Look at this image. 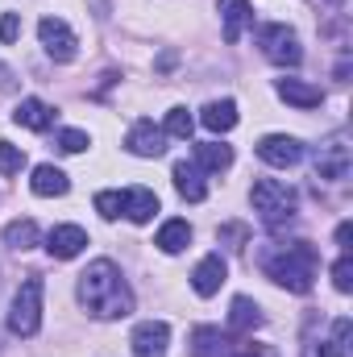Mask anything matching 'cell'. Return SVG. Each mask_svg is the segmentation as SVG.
<instances>
[{"label": "cell", "instance_id": "8", "mask_svg": "<svg viewBox=\"0 0 353 357\" xmlns=\"http://www.w3.org/2000/svg\"><path fill=\"white\" fill-rule=\"evenodd\" d=\"M133 345V357H167V345H171V324L167 320H146L133 328L129 337Z\"/></svg>", "mask_w": 353, "mask_h": 357}, {"label": "cell", "instance_id": "2", "mask_svg": "<svg viewBox=\"0 0 353 357\" xmlns=\"http://www.w3.org/2000/svg\"><path fill=\"white\" fill-rule=\"evenodd\" d=\"M316 266H320V254L316 245L308 241H291V245H274L270 254H262V270L287 291L295 295H308L312 282H316Z\"/></svg>", "mask_w": 353, "mask_h": 357}, {"label": "cell", "instance_id": "18", "mask_svg": "<svg viewBox=\"0 0 353 357\" xmlns=\"http://www.w3.org/2000/svg\"><path fill=\"white\" fill-rule=\"evenodd\" d=\"M195 167L200 171H212V175L229 171L233 167V146H225V142H200L195 146Z\"/></svg>", "mask_w": 353, "mask_h": 357}, {"label": "cell", "instance_id": "22", "mask_svg": "<svg viewBox=\"0 0 353 357\" xmlns=\"http://www.w3.org/2000/svg\"><path fill=\"white\" fill-rule=\"evenodd\" d=\"M229 345H233V341H229L220 328H212V324H200V328L191 333V357H220Z\"/></svg>", "mask_w": 353, "mask_h": 357}, {"label": "cell", "instance_id": "10", "mask_svg": "<svg viewBox=\"0 0 353 357\" xmlns=\"http://www.w3.org/2000/svg\"><path fill=\"white\" fill-rule=\"evenodd\" d=\"M125 146H129V154H137V158H163V154H167V133H163L154 121H137V125L129 129Z\"/></svg>", "mask_w": 353, "mask_h": 357}, {"label": "cell", "instance_id": "21", "mask_svg": "<svg viewBox=\"0 0 353 357\" xmlns=\"http://www.w3.org/2000/svg\"><path fill=\"white\" fill-rule=\"evenodd\" d=\"M200 125L212 129V133H229V129L237 125V104H233V100H212V104H204Z\"/></svg>", "mask_w": 353, "mask_h": 357}, {"label": "cell", "instance_id": "16", "mask_svg": "<svg viewBox=\"0 0 353 357\" xmlns=\"http://www.w3.org/2000/svg\"><path fill=\"white\" fill-rule=\"evenodd\" d=\"M274 91H278V100H287L295 108H320L324 104V91L316 88V84H303V79H278Z\"/></svg>", "mask_w": 353, "mask_h": 357}, {"label": "cell", "instance_id": "1", "mask_svg": "<svg viewBox=\"0 0 353 357\" xmlns=\"http://www.w3.org/2000/svg\"><path fill=\"white\" fill-rule=\"evenodd\" d=\"M75 295H80V303L88 307V316H96V320H125V316L133 312V291H129L121 266L108 262V258H96V262L80 274Z\"/></svg>", "mask_w": 353, "mask_h": 357}, {"label": "cell", "instance_id": "5", "mask_svg": "<svg viewBox=\"0 0 353 357\" xmlns=\"http://www.w3.org/2000/svg\"><path fill=\"white\" fill-rule=\"evenodd\" d=\"M312 167H316V178H329V183H341V178H350V171H353L350 137H345V133H333L329 142H320V146H316V158H312Z\"/></svg>", "mask_w": 353, "mask_h": 357}, {"label": "cell", "instance_id": "13", "mask_svg": "<svg viewBox=\"0 0 353 357\" xmlns=\"http://www.w3.org/2000/svg\"><path fill=\"white\" fill-rule=\"evenodd\" d=\"M250 21H254L250 0H220V25H225V42H229V46L246 38Z\"/></svg>", "mask_w": 353, "mask_h": 357}, {"label": "cell", "instance_id": "27", "mask_svg": "<svg viewBox=\"0 0 353 357\" xmlns=\"http://www.w3.org/2000/svg\"><path fill=\"white\" fill-rule=\"evenodd\" d=\"M96 212H100L104 220H117V216L125 212V195H121V191H100V195H96Z\"/></svg>", "mask_w": 353, "mask_h": 357}, {"label": "cell", "instance_id": "23", "mask_svg": "<svg viewBox=\"0 0 353 357\" xmlns=\"http://www.w3.org/2000/svg\"><path fill=\"white\" fill-rule=\"evenodd\" d=\"M163 254H183L187 245H191V225L187 220H167L163 229H158V241H154Z\"/></svg>", "mask_w": 353, "mask_h": 357}, {"label": "cell", "instance_id": "32", "mask_svg": "<svg viewBox=\"0 0 353 357\" xmlns=\"http://www.w3.org/2000/svg\"><path fill=\"white\" fill-rule=\"evenodd\" d=\"M17 33H21V17L17 13H4L0 17V42L8 46V42H17Z\"/></svg>", "mask_w": 353, "mask_h": 357}, {"label": "cell", "instance_id": "11", "mask_svg": "<svg viewBox=\"0 0 353 357\" xmlns=\"http://www.w3.org/2000/svg\"><path fill=\"white\" fill-rule=\"evenodd\" d=\"M84 245H88V233H84L80 225H54V229H50V237H46V254H50V258H59V262L80 258V254H84Z\"/></svg>", "mask_w": 353, "mask_h": 357}, {"label": "cell", "instance_id": "33", "mask_svg": "<svg viewBox=\"0 0 353 357\" xmlns=\"http://www.w3.org/2000/svg\"><path fill=\"white\" fill-rule=\"evenodd\" d=\"M350 241H353V225H337V245H341V254H350Z\"/></svg>", "mask_w": 353, "mask_h": 357}, {"label": "cell", "instance_id": "34", "mask_svg": "<svg viewBox=\"0 0 353 357\" xmlns=\"http://www.w3.org/2000/svg\"><path fill=\"white\" fill-rule=\"evenodd\" d=\"M324 4H333V8H337V4H341V0H324Z\"/></svg>", "mask_w": 353, "mask_h": 357}, {"label": "cell", "instance_id": "24", "mask_svg": "<svg viewBox=\"0 0 353 357\" xmlns=\"http://www.w3.org/2000/svg\"><path fill=\"white\" fill-rule=\"evenodd\" d=\"M350 316H341V320H333V337L320 345V357H353V345H350Z\"/></svg>", "mask_w": 353, "mask_h": 357}, {"label": "cell", "instance_id": "20", "mask_svg": "<svg viewBox=\"0 0 353 357\" xmlns=\"http://www.w3.org/2000/svg\"><path fill=\"white\" fill-rule=\"evenodd\" d=\"M29 187H33V195H42V199H50V195H67V187H71V178L63 175L59 167H50V162H42V167H33V178H29Z\"/></svg>", "mask_w": 353, "mask_h": 357}, {"label": "cell", "instance_id": "17", "mask_svg": "<svg viewBox=\"0 0 353 357\" xmlns=\"http://www.w3.org/2000/svg\"><path fill=\"white\" fill-rule=\"evenodd\" d=\"M121 195H125V216H129L133 225L154 220V212H158V195H154L150 187H129V191H121Z\"/></svg>", "mask_w": 353, "mask_h": 357}, {"label": "cell", "instance_id": "4", "mask_svg": "<svg viewBox=\"0 0 353 357\" xmlns=\"http://www.w3.org/2000/svg\"><path fill=\"white\" fill-rule=\"evenodd\" d=\"M42 328V278H25L21 291L13 295V307H8V333L13 337H33Z\"/></svg>", "mask_w": 353, "mask_h": 357}, {"label": "cell", "instance_id": "6", "mask_svg": "<svg viewBox=\"0 0 353 357\" xmlns=\"http://www.w3.org/2000/svg\"><path fill=\"white\" fill-rule=\"evenodd\" d=\"M258 46H262V54L274 67H299V63H303L299 38H295V29H287V25H262V29H258Z\"/></svg>", "mask_w": 353, "mask_h": 357}, {"label": "cell", "instance_id": "7", "mask_svg": "<svg viewBox=\"0 0 353 357\" xmlns=\"http://www.w3.org/2000/svg\"><path fill=\"white\" fill-rule=\"evenodd\" d=\"M38 38H42V50L54 59V63H71L80 54V38L71 33V25L63 17H42L38 21Z\"/></svg>", "mask_w": 353, "mask_h": 357}, {"label": "cell", "instance_id": "12", "mask_svg": "<svg viewBox=\"0 0 353 357\" xmlns=\"http://www.w3.org/2000/svg\"><path fill=\"white\" fill-rule=\"evenodd\" d=\"M225 278H229V266H225L220 254L200 258V266L191 270V287H195V295H204V299H212V295L225 287Z\"/></svg>", "mask_w": 353, "mask_h": 357}, {"label": "cell", "instance_id": "30", "mask_svg": "<svg viewBox=\"0 0 353 357\" xmlns=\"http://www.w3.org/2000/svg\"><path fill=\"white\" fill-rule=\"evenodd\" d=\"M333 287H337L341 295H350V291H353V258H350V254H341V258H337V266H333Z\"/></svg>", "mask_w": 353, "mask_h": 357}, {"label": "cell", "instance_id": "14", "mask_svg": "<svg viewBox=\"0 0 353 357\" xmlns=\"http://www.w3.org/2000/svg\"><path fill=\"white\" fill-rule=\"evenodd\" d=\"M175 191L187 199V204H200V199H208V183H204V171L195 167V162H175Z\"/></svg>", "mask_w": 353, "mask_h": 357}, {"label": "cell", "instance_id": "3", "mask_svg": "<svg viewBox=\"0 0 353 357\" xmlns=\"http://www.w3.org/2000/svg\"><path fill=\"white\" fill-rule=\"evenodd\" d=\"M250 199H254V212L262 216L266 229L287 225V220L295 216V204H299L295 187H291V183H283V178H258V183H254V191H250Z\"/></svg>", "mask_w": 353, "mask_h": 357}, {"label": "cell", "instance_id": "9", "mask_svg": "<svg viewBox=\"0 0 353 357\" xmlns=\"http://www.w3.org/2000/svg\"><path fill=\"white\" fill-rule=\"evenodd\" d=\"M258 158H262L266 167L287 171V167H295V162L303 158V146H299L295 137H287V133H270V137L258 142Z\"/></svg>", "mask_w": 353, "mask_h": 357}, {"label": "cell", "instance_id": "19", "mask_svg": "<svg viewBox=\"0 0 353 357\" xmlns=\"http://www.w3.org/2000/svg\"><path fill=\"white\" fill-rule=\"evenodd\" d=\"M262 307L250 299V295H237L233 299V307H229V328L233 333H254V328H262Z\"/></svg>", "mask_w": 353, "mask_h": 357}, {"label": "cell", "instance_id": "26", "mask_svg": "<svg viewBox=\"0 0 353 357\" xmlns=\"http://www.w3.org/2000/svg\"><path fill=\"white\" fill-rule=\"evenodd\" d=\"M191 129H195V116H191L183 104L167 112V125H163V133H167V137H183V142H187V137H191Z\"/></svg>", "mask_w": 353, "mask_h": 357}, {"label": "cell", "instance_id": "25", "mask_svg": "<svg viewBox=\"0 0 353 357\" xmlns=\"http://www.w3.org/2000/svg\"><path fill=\"white\" fill-rule=\"evenodd\" d=\"M38 237H42V233H38V225H33V220H13V225L4 229V245H8V250H21V254H25V250H33V245H38Z\"/></svg>", "mask_w": 353, "mask_h": 357}, {"label": "cell", "instance_id": "28", "mask_svg": "<svg viewBox=\"0 0 353 357\" xmlns=\"http://www.w3.org/2000/svg\"><path fill=\"white\" fill-rule=\"evenodd\" d=\"M21 167H25V154H21V146H8V142H0V175H21Z\"/></svg>", "mask_w": 353, "mask_h": 357}, {"label": "cell", "instance_id": "15", "mask_svg": "<svg viewBox=\"0 0 353 357\" xmlns=\"http://www.w3.org/2000/svg\"><path fill=\"white\" fill-rule=\"evenodd\" d=\"M13 121H17L21 129H33V133H42V129H50V125H54V108H50L46 100L29 96V100H21V104H17Z\"/></svg>", "mask_w": 353, "mask_h": 357}, {"label": "cell", "instance_id": "31", "mask_svg": "<svg viewBox=\"0 0 353 357\" xmlns=\"http://www.w3.org/2000/svg\"><path fill=\"white\" fill-rule=\"evenodd\" d=\"M246 241H250V229H246V225H225V229H220V245L246 250Z\"/></svg>", "mask_w": 353, "mask_h": 357}, {"label": "cell", "instance_id": "29", "mask_svg": "<svg viewBox=\"0 0 353 357\" xmlns=\"http://www.w3.org/2000/svg\"><path fill=\"white\" fill-rule=\"evenodd\" d=\"M88 146H91V137L84 129H63V133H59V150H63V154H84Z\"/></svg>", "mask_w": 353, "mask_h": 357}]
</instances>
